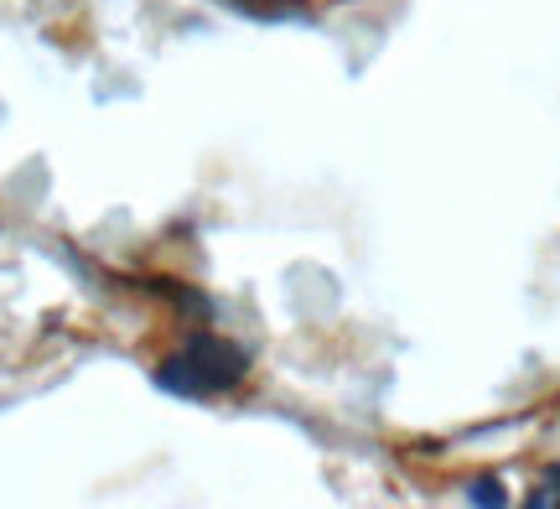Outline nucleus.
<instances>
[{"label": "nucleus", "instance_id": "nucleus-1", "mask_svg": "<svg viewBox=\"0 0 560 509\" xmlns=\"http://www.w3.org/2000/svg\"><path fill=\"white\" fill-rule=\"evenodd\" d=\"M244 374H249V348L219 333H198L166 365H156V390L182 395V401H213V395H229Z\"/></svg>", "mask_w": 560, "mask_h": 509}, {"label": "nucleus", "instance_id": "nucleus-2", "mask_svg": "<svg viewBox=\"0 0 560 509\" xmlns=\"http://www.w3.org/2000/svg\"><path fill=\"white\" fill-rule=\"evenodd\" d=\"M529 509H560V463L540 473V489L529 494Z\"/></svg>", "mask_w": 560, "mask_h": 509}, {"label": "nucleus", "instance_id": "nucleus-3", "mask_svg": "<svg viewBox=\"0 0 560 509\" xmlns=\"http://www.w3.org/2000/svg\"><path fill=\"white\" fill-rule=\"evenodd\" d=\"M467 505H509V494H503V484L499 478H472V484H467Z\"/></svg>", "mask_w": 560, "mask_h": 509}]
</instances>
